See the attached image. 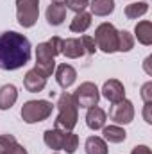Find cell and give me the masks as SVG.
<instances>
[{
	"label": "cell",
	"instance_id": "2",
	"mask_svg": "<svg viewBox=\"0 0 152 154\" xmlns=\"http://www.w3.org/2000/svg\"><path fill=\"white\" fill-rule=\"evenodd\" d=\"M61 43L63 39L59 36H54L48 41L38 43L36 47V66L34 68L47 79L56 70V56L61 54Z\"/></svg>",
	"mask_w": 152,
	"mask_h": 154
},
{
	"label": "cell",
	"instance_id": "25",
	"mask_svg": "<svg viewBox=\"0 0 152 154\" xmlns=\"http://www.w3.org/2000/svg\"><path fill=\"white\" fill-rule=\"evenodd\" d=\"M16 143H18V142H16V138H14L13 134H2V136H0V154L9 152Z\"/></svg>",
	"mask_w": 152,
	"mask_h": 154
},
{
	"label": "cell",
	"instance_id": "12",
	"mask_svg": "<svg viewBox=\"0 0 152 154\" xmlns=\"http://www.w3.org/2000/svg\"><path fill=\"white\" fill-rule=\"evenodd\" d=\"M45 84H47V77H43L36 68H31V70L25 74V77H23V86H25V90L31 91V93L41 91V90L45 88Z\"/></svg>",
	"mask_w": 152,
	"mask_h": 154
},
{
	"label": "cell",
	"instance_id": "30",
	"mask_svg": "<svg viewBox=\"0 0 152 154\" xmlns=\"http://www.w3.org/2000/svg\"><path fill=\"white\" fill-rule=\"evenodd\" d=\"M5 154H27V151H25V147L23 145H20V143H16L9 152H5Z\"/></svg>",
	"mask_w": 152,
	"mask_h": 154
},
{
	"label": "cell",
	"instance_id": "17",
	"mask_svg": "<svg viewBox=\"0 0 152 154\" xmlns=\"http://www.w3.org/2000/svg\"><path fill=\"white\" fill-rule=\"evenodd\" d=\"M102 134H104V140L109 142V143H122L127 138L125 129L120 127V125H116V124L114 125H104L102 127Z\"/></svg>",
	"mask_w": 152,
	"mask_h": 154
},
{
	"label": "cell",
	"instance_id": "15",
	"mask_svg": "<svg viewBox=\"0 0 152 154\" xmlns=\"http://www.w3.org/2000/svg\"><path fill=\"white\" fill-rule=\"evenodd\" d=\"M65 134H66V131H61V129H56V127L54 129H47L43 133V142L52 151H63Z\"/></svg>",
	"mask_w": 152,
	"mask_h": 154
},
{
	"label": "cell",
	"instance_id": "28",
	"mask_svg": "<svg viewBox=\"0 0 152 154\" xmlns=\"http://www.w3.org/2000/svg\"><path fill=\"white\" fill-rule=\"evenodd\" d=\"M152 82H147V84H143V88H141V97H143V100H145V104H152Z\"/></svg>",
	"mask_w": 152,
	"mask_h": 154
},
{
	"label": "cell",
	"instance_id": "32",
	"mask_svg": "<svg viewBox=\"0 0 152 154\" xmlns=\"http://www.w3.org/2000/svg\"><path fill=\"white\" fill-rule=\"evenodd\" d=\"M50 2H57V4H63L65 0H50Z\"/></svg>",
	"mask_w": 152,
	"mask_h": 154
},
{
	"label": "cell",
	"instance_id": "20",
	"mask_svg": "<svg viewBox=\"0 0 152 154\" xmlns=\"http://www.w3.org/2000/svg\"><path fill=\"white\" fill-rule=\"evenodd\" d=\"M90 9L95 16H109L114 11V0H91Z\"/></svg>",
	"mask_w": 152,
	"mask_h": 154
},
{
	"label": "cell",
	"instance_id": "1",
	"mask_svg": "<svg viewBox=\"0 0 152 154\" xmlns=\"http://www.w3.org/2000/svg\"><path fill=\"white\" fill-rule=\"evenodd\" d=\"M31 41L20 32L7 31L0 34V70H18L31 59Z\"/></svg>",
	"mask_w": 152,
	"mask_h": 154
},
{
	"label": "cell",
	"instance_id": "11",
	"mask_svg": "<svg viewBox=\"0 0 152 154\" xmlns=\"http://www.w3.org/2000/svg\"><path fill=\"white\" fill-rule=\"evenodd\" d=\"M106 120L108 115L102 108L99 106H93V108H88V113H86V125L91 129V131H99L106 125Z\"/></svg>",
	"mask_w": 152,
	"mask_h": 154
},
{
	"label": "cell",
	"instance_id": "6",
	"mask_svg": "<svg viewBox=\"0 0 152 154\" xmlns=\"http://www.w3.org/2000/svg\"><path fill=\"white\" fill-rule=\"evenodd\" d=\"M39 0H16V20L22 27L29 29L38 22Z\"/></svg>",
	"mask_w": 152,
	"mask_h": 154
},
{
	"label": "cell",
	"instance_id": "21",
	"mask_svg": "<svg viewBox=\"0 0 152 154\" xmlns=\"http://www.w3.org/2000/svg\"><path fill=\"white\" fill-rule=\"evenodd\" d=\"M86 154H108V143L100 136H90L84 143Z\"/></svg>",
	"mask_w": 152,
	"mask_h": 154
},
{
	"label": "cell",
	"instance_id": "19",
	"mask_svg": "<svg viewBox=\"0 0 152 154\" xmlns=\"http://www.w3.org/2000/svg\"><path fill=\"white\" fill-rule=\"evenodd\" d=\"M90 25H91V14L82 11V13H77L74 16V20L70 22V31L81 34V32H86L90 29Z\"/></svg>",
	"mask_w": 152,
	"mask_h": 154
},
{
	"label": "cell",
	"instance_id": "4",
	"mask_svg": "<svg viewBox=\"0 0 152 154\" xmlns=\"http://www.w3.org/2000/svg\"><path fill=\"white\" fill-rule=\"evenodd\" d=\"M54 111V104L50 100H27L22 106V120L25 124H36V122H43Z\"/></svg>",
	"mask_w": 152,
	"mask_h": 154
},
{
	"label": "cell",
	"instance_id": "18",
	"mask_svg": "<svg viewBox=\"0 0 152 154\" xmlns=\"http://www.w3.org/2000/svg\"><path fill=\"white\" fill-rule=\"evenodd\" d=\"M134 36H136V39L141 45H145V47L152 45V23L149 20L138 22L136 27H134Z\"/></svg>",
	"mask_w": 152,
	"mask_h": 154
},
{
	"label": "cell",
	"instance_id": "8",
	"mask_svg": "<svg viewBox=\"0 0 152 154\" xmlns=\"http://www.w3.org/2000/svg\"><path fill=\"white\" fill-rule=\"evenodd\" d=\"M109 120H113L116 125H125L134 120V104L127 99L114 102L109 109Z\"/></svg>",
	"mask_w": 152,
	"mask_h": 154
},
{
	"label": "cell",
	"instance_id": "9",
	"mask_svg": "<svg viewBox=\"0 0 152 154\" xmlns=\"http://www.w3.org/2000/svg\"><path fill=\"white\" fill-rule=\"evenodd\" d=\"M102 95L111 104H114V102H120V100L125 99V88H123V84L118 79H109L102 86Z\"/></svg>",
	"mask_w": 152,
	"mask_h": 154
},
{
	"label": "cell",
	"instance_id": "7",
	"mask_svg": "<svg viewBox=\"0 0 152 154\" xmlns=\"http://www.w3.org/2000/svg\"><path fill=\"white\" fill-rule=\"evenodd\" d=\"M74 99H75L77 106L79 108H93L99 104V99H100V91L97 88L95 82H82L79 88L75 90V93H72Z\"/></svg>",
	"mask_w": 152,
	"mask_h": 154
},
{
	"label": "cell",
	"instance_id": "31",
	"mask_svg": "<svg viewBox=\"0 0 152 154\" xmlns=\"http://www.w3.org/2000/svg\"><path fill=\"white\" fill-rule=\"evenodd\" d=\"M150 104H145V111H143V116H145V122L147 124H152V118H150Z\"/></svg>",
	"mask_w": 152,
	"mask_h": 154
},
{
	"label": "cell",
	"instance_id": "10",
	"mask_svg": "<svg viewBox=\"0 0 152 154\" xmlns=\"http://www.w3.org/2000/svg\"><path fill=\"white\" fill-rule=\"evenodd\" d=\"M75 79H77V72L72 65L61 63V65L56 68V81H57V84H59L63 90L70 88V86L75 82Z\"/></svg>",
	"mask_w": 152,
	"mask_h": 154
},
{
	"label": "cell",
	"instance_id": "16",
	"mask_svg": "<svg viewBox=\"0 0 152 154\" xmlns=\"http://www.w3.org/2000/svg\"><path fill=\"white\" fill-rule=\"evenodd\" d=\"M18 100V90L14 84H4L0 88V111L11 109Z\"/></svg>",
	"mask_w": 152,
	"mask_h": 154
},
{
	"label": "cell",
	"instance_id": "3",
	"mask_svg": "<svg viewBox=\"0 0 152 154\" xmlns=\"http://www.w3.org/2000/svg\"><path fill=\"white\" fill-rule=\"evenodd\" d=\"M57 118H56V129H61V131H72L77 125V120H79V106H77L75 99L72 93L68 91H63L57 99Z\"/></svg>",
	"mask_w": 152,
	"mask_h": 154
},
{
	"label": "cell",
	"instance_id": "22",
	"mask_svg": "<svg viewBox=\"0 0 152 154\" xmlns=\"http://www.w3.org/2000/svg\"><path fill=\"white\" fill-rule=\"evenodd\" d=\"M147 11H149V4L147 2H132L129 5H125V11L123 13H125V16L129 20H136V18L147 14Z\"/></svg>",
	"mask_w": 152,
	"mask_h": 154
},
{
	"label": "cell",
	"instance_id": "23",
	"mask_svg": "<svg viewBox=\"0 0 152 154\" xmlns=\"http://www.w3.org/2000/svg\"><path fill=\"white\" fill-rule=\"evenodd\" d=\"M134 47V38L129 31H118V45L116 52H129Z\"/></svg>",
	"mask_w": 152,
	"mask_h": 154
},
{
	"label": "cell",
	"instance_id": "24",
	"mask_svg": "<svg viewBox=\"0 0 152 154\" xmlns=\"http://www.w3.org/2000/svg\"><path fill=\"white\" fill-rule=\"evenodd\" d=\"M79 147V136L72 131H66L65 134V143H63V151H66V154H74Z\"/></svg>",
	"mask_w": 152,
	"mask_h": 154
},
{
	"label": "cell",
	"instance_id": "14",
	"mask_svg": "<svg viewBox=\"0 0 152 154\" xmlns=\"http://www.w3.org/2000/svg\"><path fill=\"white\" fill-rule=\"evenodd\" d=\"M61 54L68 59H79L84 56V48L79 38H66L61 43Z\"/></svg>",
	"mask_w": 152,
	"mask_h": 154
},
{
	"label": "cell",
	"instance_id": "27",
	"mask_svg": "<svg viewBox=\"0 0 152 154\" xmlns=\"http://www.w3.org/2000/svg\"><path fill=\"white\" fill-rule=\"evenodd\" d=\"M81 43H82L84 54L91 56V54H95V52H97V45H95V39H93V36H88V34L81 36Z\"/></svg>",
	"mask_w": 152,
	"mask_h": 154
},
{
	"label": "cell",
	"instance_id": "33",
	"mask_svg": "<svg viewBox=\"0 0 152 154\" xmlns=\"http://www.w3.org/2000/svg\"><path fill=\"white\" fill-rule=\"evenodd\" d=\"M56 154H57V152H56Z\"/></svg>",
	"mask_w": 152,
	"mask_h": 154
},
{
	"label": "cell",
	"instance_id": "29",
	"mask_svg": "<svg viewBox=\"0 0 152 154\" xmlns=\"http://www.w3.org/2000/svg\"><path fill=\"white\" fill-rule=\"evenodd\" d=\"M131 154H152V151L147 145H136V147L131 151Z\"/></svg>",
	"mask_w": 152,
	"mask_h": 154
},
{
	"label": "cell",
	"instance_id": "5",
	"mask_svg": "<svg viewBox=\"0 0 152 154\" xmlns=\"http://www.w3.org/2000/svg\"><path fill=\"white\" fill-rule=\"evenodd\" d=\"M93 39L97 48H100L104 54H113L116 52V45H118V31L114 29L113 23L104 22L95 29Z\"/></svg>",
	"mask_w": 152,
	"mask_h": 154
},
{
	"label": "cell",
	"instance_id": "13",
	"mask_svg": "<svg viewBox=\"0 0 152 154\" xmlns=\"http://www.w3.org/2000/svg\"><path fill=\"white\" fill-rule=\"evenodd\" d=\"M45 16H47L48 25L57 27V25H61V23L65 22V18H66V5H65V4H57V2H50V5L47 7Z\"/></svg>",
	"mask_w": 152,
	"mask_h": 154
},
{
	"label": "cell",
	"instance_id": "26",
	"mask_svg": "<svg viewBox=\"0 0 152 154\" xmlns=\"http://www.w3.org/2000/svg\"><path fill=\"white\" fill-rule=\"evenodd\" d=\"M65 5L66 9L74 11V13H82L88 5H90V0H65Z\"/></svg>",
	"mask_w": 152,
	"mask_h": 154
}]
</instances>
